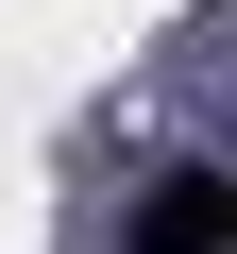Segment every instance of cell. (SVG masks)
Returning a JSON list of instances; mask_svg holds the SVG:
<instances>
[{
	"label": "cell",
	"mask_w": 237,
	"mask_h": 254,
	"mask_svg": "<svg viewBox=\"0 0 237 254\" xmlns=\"http://www.w3.org/2000/svg\"><path fill=\"white\" fill-rule=\"evenodd\" d=\"M136 254H237V187H220V170H170V187L136 203Z\"/></svg>",
	"instance_id": "cell-1"
}]
</instances>
